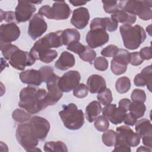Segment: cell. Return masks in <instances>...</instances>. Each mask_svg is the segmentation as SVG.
I'll list each match as a JSON object with an SVG mask.
<instances>
[{"instance_id": "obj_1", "label": "cell", "mask_w": 152, "mask_h": 152, "mask_svg": "<svg viewBox=\"0 0 152 152\" xmlns=\"http://www.w3.org/2000/svg\"><path fill=\"white\" fill-rule=\"evenodd\" d=\"M18 106L30 114L36 113L50 106L48 92L45 89L28 86L20 93Z\"/></svg>"}, {"instance_id": "obj_2", "label": "cell", "mask_w": 152, "mask_h": 152, "mask_svg": "<svg viewBox=\"0 0 152 152\" xmlns=\"http://www.w3.org/2000/svg\"><path fill=\"white\" fill-rule=\"evenodd\" d=\"M124 46L129 50L137 49L146 39V33L140 25L123 24L119 27Z\"/></svg>"}, {"instance_id": "obj_3", "label": "cell", "mask_w": 152, "mask_h": 152, "mask_svg": "<svg viewBox=\"0 0 152 152\" xmlns=\"http://www.w3.org/2000/svg\"><path fill=\"white\" fill-rule=\"evenodd\" d=\"M59 115L64 126L70 130H78L84 124V115L73 103L64 105Z\"/></svg>"}, {"instance_id": "obj_4", "label": "cell", "mask_w": 152, "mask_h": 152, "mask_svg": "<svg viewBox=\"0 0 152 152\" xmlns=\"http://www.w3.org/2000/svg\"><path fill=\"white\" fill-rule=\"evenodd\" d=\"M119 9L138 15L141 20L147 21L151 18V1H120Z\"/></svg>"}, {"instance_id": "obj_5", "label": "cell", "mask_w": 152, "mask_h": 152, "mask_svg": "<svg viewBox=\"0 0 152 152\" xmlns=\"http://www.w3.org/2000/svg\"><path fill=\"white\" fill-rule=\"evenodd\" d=\"M15 136L18 143L26 151H41L36 147L39 140L33 133L29 121L18 125Z\"/></svg>"}, {"instance_id": "obj_6", "label": "cell", "mask_w": 152, "mask_h": 152, "mask_svg": "<svg viewBox=\"0 0 152 152\" xmlns=\"http://www.w3.org/2000/svg\"><path fill=\"white\" fill-rule=\"evenodd\" d=\"M71 11L68 5L64 1H55L52 7L46 5L41 7L38 11V14L42 16H45L48 19L55 20H66L69 18Z\"/></svg>"}, {"instance_id": "obj_7", "label": "cell", "mask_w": 152, "mask_h": 152, "mask_svg": "<svg viewBox=\"0 0 152 152\" xmlns=\"http://www.w3.org/2000/svg\"><path fill=\"white\" fill-rule=\"evenodd\" d=\"M8 61L14 68L22 71L24 69L26 66L33 65L36 59L30 53L22 50L18 48L11 54Z\"/></svg>"}, {"instance_id": "obj_8", "label": "cell", "mask_w": 152, "mask_h": 152, "mask_svg": "<svg viewBox=\"0 0 152 152\" xmlns=\"http://www.w3.org/2000/svg\"><path fill=\"white\" fill-rule=\"evenodd\" d=\"M29 53L36 60H39L46 64L50 63L58 56L55 50L48 48L39 40L36 42Z\"/></svg>"}, {"instance_id": "obj_9", "label": "cell", "mask_w": 152, "mask_h": 152, "mask_svg": "<svg viewBox=\"0 0 152 152\" xmlns=\"http://www.w3.org/2000/svg\"><path fill=\"white\" fill-rule=\"evenodd\" d=\"M80 80L81 75L78 71H69L59 78L58 86L62 92L68 93L79 84Z\"/></svg>"}, {"instance_id": "obj_10", "label": "cell", "mask_w": 152, "mask_h": 152, "mask_svg": "<svg viewBox=\"0 0 152 152\" xmlns=\"http://www.w3.org/2000/svg\"><path fill=\"white\" fill-rule=\"evenodd\" d=\"M48 28V25L43 16L35 14L30 20L28 34L32 40H36L43 35Z\"/></svg>"}, {"instance_id": "obj_11", "label": "cell", "mask_w": 152, "mask_h": 152, "mask_svg": "<svg viewBox=\"0 0 152 152\" xmlns=\"http://www.w3.org/2000/svg\"><path fill=\"white\" fill-rule=\"evenodd\" d=\"M32 131L39 140H44L50 130V125L49 122L45 118L34 116L29 121Z\"/></svg>"}, {"instance_id": "obj_12", "label": "cell", "mask_w": 152, "mask_h": 152, "mask_svg": "<svg viewBox=\"0 0 152 152\" xmlns=\"http://www.w3.org/2000/svg\"><path fill=\"white\" fill-rule=\"evenodd\" d=\"M20 36V30L15 23L2 24L0 26V45L11 43Z\"/></svg>"}, {"instance_id": "obj_13", "label": "cell", "mask_w": 152, "mask_h": 152, "mask_svg": "<svg viewBox=\"0 0 152 152\" xmlns=\"http://www.w3.org/2000/svg\"><path fill=\"white\" fill-rule=\"evenodd\" d=\"M86 40L88 46L94 49L106 44L109 40V36L103 29H90L86 35Z\"/></svg>"}, {"instance_id": "obj_14", "label": "cell", "mask_w": 152, "mask_h": 152, "mask_svg": "<svg viewBox=\"0 0 152 152\" xmlns=\"http://www.w3.org/2000/svg\"><path fill=\"white\" fill-rule=\"evenodd\" d=\"M116 140L124 142L129 147H136L140 142L138 135L129 126L122 125L116 128Z\"/></svg>"}, {"instance_id": "obj_15", "label": "cell", "mask_w": 152, "mask_h": 152, "mask_svg": "<svg viewBox=\"0 0 152 152\" xmlns=\"http://www.w3.org/2000/svg\"><path fill=\"white\" fill-rule=\"evenodd\" d=\"M36 10V7L32 2L18 1L15 10L17 22L22 23L28 21Z\"/></svg>"}, {"instance_id": "obj_16", "label": "cell", "mask_w": 152, "mask_h": 152, "mask_svg": "<svg viewBox=\"0 0 152 152\" xmlns=\"http://www.w3.org/2000/svg\"><path fill=\"white\" fill-rule=\"evenodd\" d=\"M59 77L55 73L46 81L48 97L50 106L55 104L62 97V91L58 86Z\"/></svg>"}, {"instance_id": "obj_17", "label": "cell", "mask_w": 152, "mask_h": 152, "mask_svg": "<svg viewBox=\"0 0 152 152\" xmlns=\"http://www.w3.org/2000/svg\"><path fill=\"white\" fill-rule=\"evenodd\" d=\"M102 114L113 124L118 125L124 121L126 112L121 108L116 107V104H108L102 109Z\"/></svg>"}, {"instance_id": "obj_18", "label": "cell", "mask_w": 152, "mask_h": 152, "mask_svg": "<svg viewBox=\"0 0 152 152\" xmlns=\"http://www.w3.org/2000/svg\"><path fill=\"white\" fill-rule=\"evenodd\" d=\"M90 14L88 9L85 7H80L73 11L71 23L78 29L84 28L88 23Z\"/></svg>"}, {"instance_id": "obj_19", "label": "cell", "mask_w": 152, "mask_h": 152, "mask_svg": "<svg viewBox=\"0 0 152 152\" xmlns=\"http://www.w3.org/2000/svg\"><path fill=\"white\" fill-rule=\"evenodd\" d=\"M21 81L29 86H39L43 82L41 72L39 70L34 69L22 71L19 74Z\"/></svg>"}, {"instance_id": "obj_20", "label": "cell", "mask_w": 152, "mask_h": 152, "mask_svg": "<svg viewBox=\"0 0 152 152\" xmlns=\"http://www.w3.org/2000/svg\"><path fill=\"white\" fill-rule=\"evenodd\" d=\"M62 33V30L51 32L46 34L42 38L39 39V40L44 46L49 49L58 48L63 45Z\"/></svg>"}, {"instance_id": "obj_21", "label": "cell", "mask_w": 152, "mask_h": 152, "mask_svg": "<svg viewBox=\"0 0 152 152\" xmlns=\"http://www.w3.org/2000/svg\"><path fill=\"white\" fill-rule=\"evenodd\" d=\"M87 86L88 91L93 94L99 93L106 88L104 78L97 74H93L88 77L87 81Z\"/></svg>"}, {"instance_id": "obj_22", "label": "cell", "mask_w": 152, "mask_h": 152, "mask_svg": "<svg viewBox=\"0 0 152 152\" xmlns=\"http://www.w3.org/2000/svg\"><path fill=\"white\" fill-rule=\"evenodd\" d=\"M75 60L74 55L67 52L64 51L61 54L59 59L56 61L55 66L59 70L66 71L74 66Z\"/></svg>"}, {"instance_id": "obj_23", "label": "cell", "mask_w": 152, "mask_h": 152, "mask_svg": "<svg viewBox=\"0 0 152 152\" xmlns=\"http://www.w3.org/2000/svg\"><path fill=\"white\" fill-rule=\"evenodd\" d=\"M110 18L117 23H121L124 24L131 25L135 22L137 16L124 10H119L116 12L111 14Z\"/></svg>"}, {"instance_id": "obj_24", "label": "cell", "mask_w": 152, "mask_h": 152, "mask_svg": "<svg viewBox=\"0 0 152 152\" xmlns=\"http://www.w3.org/2000/svg\"><path fill=\"white\" fill-rule=\"evenodd\" d=\"M136 133L140 138H144L152 136V126L150 120L147 119H141L135 123Z\"/></svg>"}, {"instance_id": "obj_25", "label": "cell", "mask_w": 152, "mask_h": 152, "mask_svg": "<svg viewBox=\"0 0 152 152\" xmlns=\"http://www.w3.org/2000/svg\"><path fill=\"white\" fill-rule=\"evenodd\" d=\"M102 106L99 101L90 102L86 108V118L89 122H93L98 117L102 111Z\"/></svg>"}, {"instance_id": "obj_26", "label": "cell", "mask_w": 152, "mask_h": 152, "mask_svg": "<svg viewBox=\"0 0 152 152\" xmlns=\"http://www.w3.org/2000/svg\"><path fill=\"white\" fill-rule=\"evenodd\" d=\"M62 39L63 45L68 46L74 42H79L80 40V34L76 29L66 28L62 30Z\"/></svg>"}, {"instance_id": "obj_27", "label": "cell", "mask_w": 152, "mask_h": 152, "mask_svg": "<svg viewBox=\"0 0 152 152\" xmlns=\"http://www.w3.org/2000/svg\"><path fill=\"white\" fill-rule=\"evenodd\" d=\"M45 151H68L66 144L61 141H51L46 142L43 147Z\"/></svg>"}, {"instance_id": "obj_28", "label": "cell", "mask_w": 152, "mask_h": 152, "mask_svg": "<svg viewBox=\"0 0 152 152\" xmlns=\"http://www.w3.org/2000/svg\"><path fill=\"white\" fill-rule=\"evenodd\" d=\"M146 110V106L144 103L141 102L133 101L129 107L130 113L136 119L142 118Z\"/></svg>"}, {"instance_id": "obj_29", "label": "cell", "mask_w": 152, "mask_h": 152, "mask_svg": "<svg viewBox=\"0 0 152 152\" xmlns=\"http://www.w3.org/2000/svg\"><path fill=\"white\" fill-rule=\"evenodd\" d=\"M12 119L19 124H23L28 122L31 119L30 113L27 110L21 109H16L12 113Z\"/></svg>"}, {"instance_id": "obj_30", "label": "cell", "mask_w": 152, "mask_h": 152, "mask_svg": "<svg viewBox=\"0 0 152 152\" xmlns=\"http://www.w3.org/2000/svg\"><path fill=\"white\" fill-rule=\"evenodd\" d=\"M115 88L117 92L119 93H126L131 88L130 79L126 77H121L119 78L115 83Z\"/></svg>"}, {"instance_id": "obj_31", "label": "cell", "mask_w": 152, "mask_h": 152, "mask_svg": "<svg viewBox=\"0 0 152 152\" xmlns=\"http://www.w3.org/2000/svg\"><path fill=\"white\" fill-rule=\"evenodd\" d=\"M102 139L105 145L107 147L114 146L116 140V132L112 129L106 130L103 134Z\"/></svg>"}, {"instance_id": "obj_32", "label": "cell", "mask_w": 152, "mask_h": 152, "mask_svg": "<svg viewBox=\"0 0 152 152\" xmlns=\"http://www.w3.org/2000/svg\"><path fill=\"white\" fill-rule=\"evenodd\" d=\"M113 59L118 62L128 65L130 62L131 59L130 53L126 49H119L116 55L113 57Z\"/></svg>"}, {"instance_id": "obj_33", "label": "cell", "mask_w": 152, "mask_h": 152, "mask_svg": "<svg viewBox=\"0 0 152 152\" xmlns=\"http://www.w3.org/2000/svg\"><path fill=\"white\" fill-rule=\"evenodd\" d=\"M97 100L104 106L110 103L113 100V96L111 90L106 88L104 90L99 93L97 96Z\"/></svg>"}, {"instance_id": "obj_34", "label": "cell", "mask_w": 152, "mask_h": 152, "mask_svg": "<svg viewBox=\"0 0 152 152\" xmlns=\"http://www.w3.org/2000/svg\"><path fill=\"white\" fill-rule=\"evenodd\" d=\"M94 126L95 128L100 132H104L109 127V120L103 115L98 116L94 121Z\"/></svg>"}, {"instance_id": "obj_35", "label": "cell", "mask_w": 152, "mask_h": 152, "mask_svg": "<svg viewBox=\"0 0 152 152\" xmlns=\"http://www.w3.org/2000/svg\"><path fill=\"white\" fill-rule=\"evenodd\" d=\"M78 56L83 61L89 62L91 64L92 62L96 57V53L92 48L86 46V49L81 53L78 55Z\"/></svg>"}, {"instance_id": "obj_36", "label": "cell", "mask_w": 152, "mask_h": 152, "mask_svg": "<svg viewBox=\"0 0 152 152\" xmlns=\"http://www.w3.org/2000/svg\"><path fill=\"white\" fill-rule=\"evenodd\" d=\"M141 75L145 83V86L150 91H151V77H152V67L148 65L142 69Z\"/></svg>"}, {"instance_id": "obj_37", "label": "cell", "mask_w": 152, "mask_h": 152, "mask_svg": "<svg viewBox=\"0 0 152 152\" xmlns=\"http://www.w3.org/2000/svg\"><path fill=\"white\" fill-rule=\"evenodd\" d=\"M102 26L104 30L112 32L116 30L118 24L116 22L112 20L109 17H104L101 18Z\"/></svg>"}, {"instance_id": "obj_38", "label": "cell", "mask_w": 152, "mask_h": 152, "mask_svg": "<svg viewBox=\"0 0 152 152\" xmlns=\"http://www.w3.org/2000/svg\"><path fill=\"white\" fill-rule=\"evenodd\" d=\"M110 68L113 74L119 75L125 72L127 69V65L118 62L112 59L111 61Z\"/></svg>"}, {"instance_id": "obj_39", "label": "cell", "mask_w": 152, "mask_h": 152, "mask_svg": "<svg viewBox=\"0 0 152 152\" xmlns=\"http://www.w3.org/2000/svg\"><path fill=\"white\" fill-rule=\"evenodd\" d=\"M103 4V9L106 13L113 14L119 10V7L118 2L116 1H102Z\"/></svg>"}, {"instance_id": "obj_40", "label": "cell", "mask_w": 152, "mask_h": 152, "mask_svg": "<svg viewBox=\"0 0 152 152\" xmlns=\"http://www.w3.org/2000/svg\"><path fill=\"white\" fill-rule=\"evenodd\" d=\"M88 93V88L86 84L83 83L79 84L74 90L73 94L75 97L80 99L86 97Z\"/></svg>"}, {"instance_id": "obj_41", "label": "cell", "mask_w": 152, "mask_h": 152, "mask_svg": "<svg viewBox=\"0 0 152 152\" xmlns=\"http://www.w3.org/2000/svg\"><path fill=\"white\" fill-rule=\"evenodd\" d=\"M93 64L94 68L100 71H104L108 68V61L104 57L99 56L95 58Z\"/></svg>"}, {"instance_id": "obj_42", "label": "cell", "mask_w": 152, "mask_h": 152, "mask_svg": "<svg viewBox=\"0 0 152 152\" xmlns=\"http://www.w3.org/2000/svg\"><path fill=\"white\" fill-rule=\"evenodd\" d=\"M118 50L119 48L116 45H109L102 50L101 55L104 57H114L116 55Z\"/></svg>"}, {"instance_id": "obj_43", "label": "cell", "mask_w": 152, "mask_h": 152, "mask_svg": "<svg viewBox=\"0 0 152 152\" xmlns=\"http://www.w3.org/2000/svg\"><path fill=\"white\" fill-rule=\"evenodd\" d=\"M131 97L132 101L141 102L144 103L146 100V94L144 90L141 89L135 88L132 91Z\"/></svg>"}, {"instance_id": "obj_44", "label": "cell", "mask_w": 152, "mask_h": 152, "mask_svg": "<svg viewBox=\"0 0 152 152\" xmlns=\"http://www.w3.org/2000/svg\"><path fill=\"white\" fill-rule=\"evenodd\" d=\"M86 46L81 44L79 42H74L68 45L66 49L71 52H74L75 53L80 55L86 49Z\"/></svg>"}, {"instance_id": "obj_45", "label": "cell", "mask_w": 152, "mask_h": 152, "mask_svg": "<svg viewBox=\"0 0 152 152\" xmlns=\"http://www.w3.org/2000/svg\"><path fill=\"white\" fill-rule=\"evenodd\" d=\"M5 20V21L11 23L16 21L15 12L14 11H4L1 10V21Z\"/></svg>"}, {"instance_id": "obj_46", "label": "cell", "mask_w": 152, "mask_h": 152, "mask_svg": "<svg viewBox=\"0 0 152 152\" xmlns=\"http://www.w3.org/2000/svg\"><path fill=\"white\" fill-rule=\"evenodd\" d=\"M41 72L43 82H46L49 77H50L53 74V69L50 66H43L39 69Z\"/></svg>"}, {"instance_id": "obj_47", "label": "cell", "mask_w": 152, "mask_h": 152, "mask_svg": "<svg viewBox=\"0 0 152 152\" xmlns=\"http://www.w3.org/2000/svg\"><path fill=\"white\" fill-rule=\"evenodd\" d=\"M115 148L113 150V151H126L131 152L130 147L125 143L123 141L116 140L115 144Z\"/></svg>"}, {"instance_id": "obj_48", "label": "cell", "mask_w": 152, "mask_h": 152, "mask_svg": "<svg viewBox=\"0 0 152 152\" xmlns=\"http://www.w3.org/2000/svg\"><path fill=\"white\" fill-rule=\"evenodd\" d=\"M131 59L130 64L133 66H138L141 65L143 62V60L141 58L138 52H134L130 53Z\"/></svg>"}, {"instance_id": "obj_49", "label": "cell", "mask_w": 152, "mask_h": 152, "mask_svg": "<svg viewBox=\"0 0 152 152\" xmlns=\"http://www.w3.org/2000/svg\"><path fill=\"white\" fill-rule=\"evenodd\" d=\"M139 53L143 61L151 59L152 58L151 46H147V47H144L142 48L140 50Z\"/></svg>"}, {"instance_id": "obj_50", "label": "cell", "mask_w": 152, "mask_h": 152, "mask_svg": "<svg viewBox=\"0 0 152 152\" xmlns=\"http://www.w3.org/2000/svg\"><path fill=\"white\" fill-rule=\"evenodd\" d=\"M131 104V102L129 99L126 98H124L120 100V101L119 102L118 107L121 109H122L123 110H124L125 112H126L127 111L129 110Z\"/></svg>"}, {"instance_id": "obj_51", "label": "cell", "mask_w": 152, "mask_h": 152, "mask_svg": "<svg viewBox=\"0 0 152 152\" xmlns=\"http://www.w3.org/2000/svg\"><path fill=\"white\" fill-rule=\"evenodd\" d=\"M137 121V119L134 118L130 113H126V115L124 121V122L125 124L129 126H133L135 124Z\"/></svg>"}, {"instance_id": "obj_52", "label": "cell", "mask_w": 152, "mask_h": 152, "mask_svg": "<svg viewBox=\"0 0 152 152\" xmlns=\"http://www.w3.org/2000/svg\"><path fill=\"white\" fill-rule=\"evenodd\" d=\"M134 84L137 87H144L145 86V83L140 73L137 74L134 79Z\"/></svg>"}, {"instance_id": "obj_53", "label": "cell", "mask_w": 152, "mask_h": 152, "mask_svg": "<svg viewBox=\"0 0 152 152\" xmlns=\"http://www.w3.org/2000/svg\"><path fill=\"white\" fill-rule=\"evenodd\" d=\"M142 140L143 144L145 147L151 149V148H152V136L144 137L142 138Z\"/></svg>"}, {"instance_id": "obj_54", "label": "cell", "mask_w": 152, "mask_h": 152, "mask_svg": "<svg viewBox=\"0 0 152 152\" xmlns=\"http://www.w3.org/2000/svg\"><path fill=\"white\" fill-rule=\"evenodd\" d=\"M69 2L73 6H80L85 5L87 2L83 1H69Z\"/></svg>"}, {"instance_id": "obj_55", "label": "cell", "mask_w": 152, "mask_h": 152, "mask_svg": "<svg viewBox=\"0 0 152 152\" xmlns=\"http://www.w3.org/2000/svg\"><path fill=\"white\" fill-rule=\"evenodd\" d=\"M137 151H142V152H151V149L147 147H144V146H140L137 149Z\"/></svg>"}, {"instance_id": "obj_56", "label": "cell", "mask_w": 152, "mask_h": 152, "mask_svg": "<svg viewBox=\"0 0 152 152\" xmlns=\"http://www.w3.org/2000/svg\"><path fill=\"white\" fill-rule=\"evenodd\" d=\"M146 31L150 36H151V25L150 24L146 27Z\"/></svg>"}]
</instances>
